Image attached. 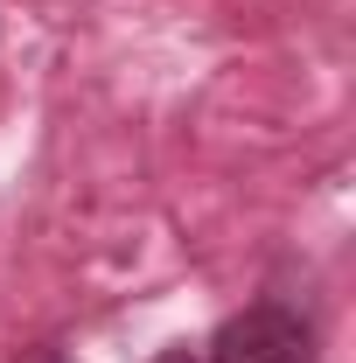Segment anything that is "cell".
Here are the masks:
<instances>
[{
	"label": "cell",
	"mask_w": 356,
	"mask_h": 363,
	"mask_svg": "<svg viewBox=\"0 0 356 363\" xmlns=\"http://www.w3.org/2000/svg\"><path fill=\"white\" fill-rule=\"evenodd\" d=\"M210 363H314V335L301 328V315L259 301V308H245L217 328Z\"/></svg>",
	"instance_id": "1"
},
{
	"label": "cell",
	"mask_w": 356,
	"mask_h": 363,
	"mask_svg": "<svg viewBox=\"0 0 356 363\" xmlns=\"http://www.w3.org/2000/svg\"><path fill=\"white\" fill-rule=\"evenodd\" d=\"M154 363H203V357H189V350H161Z\"/></svg>",
	"instance_id": "2"
}]
</instances>
